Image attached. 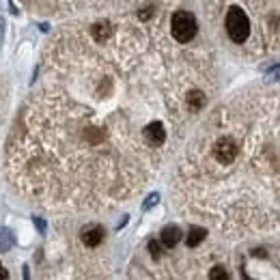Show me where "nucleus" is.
Masks as SVG:
<instances>
[{"mask_svg": "<svg viewBox=\"0 0 280 280\" xmlns=\"http://www.w3.org/2000/svg\"><path fill=\"white\" fill-rule=\"evenodd\" d=\"M226 33L235 44H244L250 35V22H248L246 13L240 7H231L229 13H226Z\"/></svg>", "mask_w": 280, "mask_h": 280, "instance_id": "obj_1", "label": "nucleus"}, {"mask_svg": "<svg viewBox=\"0 0 280 280\" xmlns=\"http://www.w3.org/2000/svg\"><path fill=\"white\" fill-rule=\"evenodd\" d=\"M170 30H173V37L177 39L179 44H188V41H192L194 35H196V19H194V15L188 13V11H177L173 15Z\"/></svg>", "mask_w": 280, "mask_h": 280, "instance_id": "obj_2", "label": "nucleus"}, {"mask_svg": "<svg viewBox=\"0 0 280 280\" xmlns=\"http://www.w3.org/2000/svg\"><path fill=\"white\" fill-rule=\"evenodd\" d=\"M213 155L220 164H231L237 155V144L231 138H220L213 147Z\"/></svg>", "mask_w": 280, "mask_h": 280, "instance_id": "obj_3", "label": "nucleus"}, {"mask_svg": "<svg viewBox=\"0 0 280 280\" xmlns=\"http://www.w3.org/2000/svg\"><path fill=\"white\" fill-rule=\"evenodd\" d=\"M144 138H147L149 144H153V147H160V144L166 140V132H164V125L158 121L149 123L147 127H144Z\"/></svg>", "mask_w": 280, "mask_h": 280, "instance_id": "obj_4", "label": "nucleus"}, {"mask_svg": "<svg viewBox=\"0 0 280 280\" xmlns=\"http://www.w3.org/2000/svg\"><path fill=\"white\" fill-rule=\"evenodd\" d=\"M179 240H181V229H179V226L168 224V226H164V229H162V235H160L162 246H166V248H175V246L179 244Z\"/></svg>", "mask_w": 280, "mask_h": 280, "instance_id": "obj_5", "label": "nucleus"}, {"mask_svg": "<svg viewBox=\"0 0 280 280\" xmlns=\"http://www.w3.org/2000/svg\"><path fill=\"white\" fill-rule=\"evenodd\" d=\"M80 237H82V244H84V246L95 248V246H99L101 240H103V229H101V226H87V229L82 231Z\"/></svg>", "mask_w": 280, "mask_h": 280, "instance_id": "obj_6", "label": "nucleus"}, {"mask_svg": "<svg viewBox=\"0 0 280 280\" xmlns=\"http://www.w3.org/2000/svg\"><path fill=\"white\" fill-rule=\"evenodd\" d=\"M205 229H201V226H192L190 229V233H188V237H185V244H188L190 248H196L203 240H205Z\"/></svg>", "mask_w": 280, "mask_h": 280, "instance_id": "obj_7", "label": "nucleus"}, {"mask_svg": "<svg viewBox=\"0 0 280 280\" xmlns=\"http://www.w3.org/2000/svg\"><path fill=\"white\" fill-rule=\"evenodd\" d=\"M110 33H112V28H110V24H106V22H101V24H95V26H93V37H95L97 41L108 39Z\"/></svg>", "mask_w": 280, "mask_h": 280, "instance_id": "obj_8", "label": "nucleus"}, {"mask_svg": "<svg viewBox=\"0 0 280 280\" xmlns=\"http://www.w3.org/2000/svg\"><path fill=\"white\" fill-rule=\"evenodd\" d=\"M188 103H190V108H192V110H199V108L203 106V103H205V95H203L201 91H192V93H190V97H188Z\"/></svg>", "mask_w": 280, "mask_h": 280, "instance_id": "obj_9", "label": "nucleus"}, {"mask_svg": "<svg viewBox=\"0 0 280 280\" xmlns=\"http://www.w3.org/2000/svg\"><path fill=\"white\" fill-rule=\"evenodd\" d=\"M13 244V240H11V233H9L7 229H0V250H7L9 246Z\"/></svg>", "mask_w": 280, "mask_h": 280, "instance_id": "obj_10", "label": "nucleus"}, {"mask_svg": "<svg viewBox=\"0 0 280 280\" xmlns=\"http://www.w3.org/2000/svg\"><path fill=\"white\" fill-rule=\"evenodd\" d=\"M209 278H211V280H218V278H226V272H224L222 267H213V269H211V274H209Z\"/></svg>", "mask_w": 280, "mask_h": 280, "instance_id": "obj_11", "label": "nucleus"}, {"mask_svg": "<svg viewBox=\"0 0 280 280\" xmlns=\"http://www.w3.org/2000/svg\"><path fill=\"white\" fill-rule=\"evenodd\" d=\"M149 252L153 259H160V244L158 242H149Z\"/></svg>", "mask_w": 280, "mask_h": 280, "instance_id": "obj_12", "label": "nucleus"}, {"mask_svg": "<svg viewBox=\"0 0 280 280\" xmlns=\"http://www.w3.org/2000/svg\"><path fill=\"white\" fill-rule=\"evenodd\" d=\"M158 199H160V196H158V194H151V196H149V199H147V203H144V205H142V209H149V207H153L155 203H158Z\"/></svg>", "mask_w": 280, "mask_h": 280, "instance_id": "obj_13", "label": "nucleus"}, {"mask_svg": "<svg viewBox=\"0 0 280 280\" xmlns=\"http://www.w3.org/2000/svg\"><path fill=\"white\" fill-rule=\"evenodd\" d=\"M33 220H35V226H37V229H39L41 233H44V231H46V222L41 220V218H33Z\"/></svg>", "mask_w": 280, "mask_h": 280, "instance_id": "obj_14", "label": "nucleus"}, {"mask_svg": "<svg viewBox=\"0 0 280 280\" xmlns=\"http://www.w3.org/2000/svg\"><path fill=\"white\" fill-rule=\"evenodd\" d=\"M0 278H9V274H7V269H3V265H0Z\"/></svg>", "mask_w": 280, "mask_h": 280, "instance_id": "obj_15", "label": "nucleus"}, {"mask_svg": "<svg viewBox=\"0 0 280 280\" xmlns=\"http://www.w3.org/2000/svg\"><path fill=\"white\" fill-rule=\"evenodd\" d=\"M3 28H5V22H3V17H0V37H3Z\"/></svg>", "mask_w": 280, "mask_h": 280, "instance_id": "obj_16", "label": "nucleus"}]
</instances>
